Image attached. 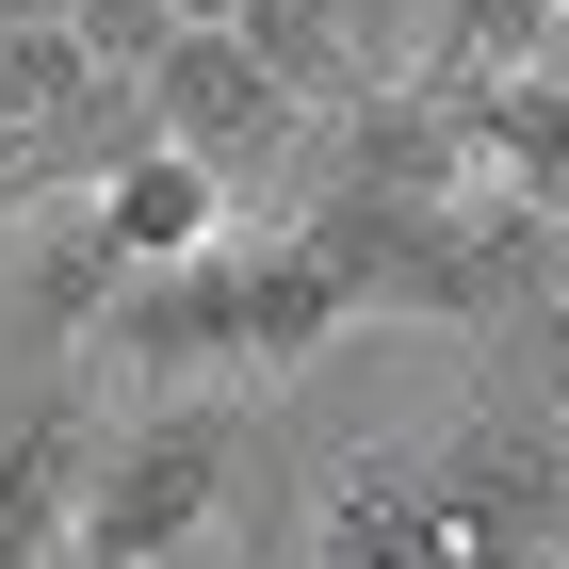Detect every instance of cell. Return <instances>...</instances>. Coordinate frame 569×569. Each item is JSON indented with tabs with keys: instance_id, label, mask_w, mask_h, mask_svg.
I'll return each mask as SVG.
<instances>
[{
	"instance_id": "obj_1",
	"label": "cell",
	"mask_w": 569,
	"mask_h": 569,
	"mask_svg": "<svg viewBox=\"0 0 569 569\" xmlns=\"http://www.w3.org/2000/svg\"><path fill=\"white\" fill-rule=\"evenodd\" d=\"M228 488H244V407H228V391H163V407H131V423L98 439L82 537H98V553H131V569L212 553Z\"/></svg>"
},
{
	"instance_id": "obj_2",
	"label": "cell",
	"mask_w": 569,
	"mask_h": 569,
	"mask_svg": "<svg viewBox=\"0 0 569 569\" xmlns=\"http://www.w3.org/2000/svg\"><path fill=\"white\" fill-rule=\"evenodd\" d=\"M423 488H439L456 569H537V553H569V423H537V407H472V423L423 456Z\"/></svg>"
},
{
	"instance_id": "obj_3",
	"label": "cell",
	"mask_w": 569,
	"mask_h": 569,
	"mask_svg": "<svg viewBox=\"0 0 569 569\" xmlns=\"http://www.w3.org/2000/svg\"><path fill=\"white\" fill-rule=\"evenodd\" d=\"M114 293H131V261H114L98 196H17V228H0V375H82Z\"/></svg>"
},
{
	"instance_id": "obj_4",
	"label": "cell",
	"mask_w": 569,
	"mask_h": 569,
	"mask_svg": "<svg viewBox=\"0 0 569 569\" xmlns=\"http://www.w3.org/2000/svg\"><path fill=\"white\" fill-rule=\"evenodd\" d=\"M131 98H147V131H163L179 163H212L228 196H244V179H277V163H293L309 131H326V114H309V98L277 82V66H261L244 33H179L163 66L131 82Z\"/></svg>"
},
{
	"instance_id": "obj_5",
	"label": "cell",
	"mask_w": 569,
	"mask_h": 569,
	"mask_svg": "<svg viewBox=\"0 0 569 569\" xmlns=\"http://www.w3.org/2000/svg\"><path fill=\"white\" fill-rule=\"evenodd\" d=\"M98 358H114V375H147V391H212V375H244V244L131 277V293H114V326H98Z\"/></svg>"
},
{
	"instance_id": "obj_6",
	"label": "cell",
	"mask_w": 569,
	"mask_h": 569,
	"mask_svg": "<svg viewBox=\"0 0 569 569\" xmlns=\"http://www.w3.org/2000/svg\"><path fill=\"white\" fill-rule=\"evenodd\" d=\"M98 228H114V261H131V277H163V261H212V244H244V196H228L212 163H179V147L147 131L131 163L98 179Z\"/></svg>"
},
{
	"instance_id": "obj_7",
	"label": "cell",
	"mask_w": 569,
	"mask_h": 569,
	"mask_svg": "<svg viewBox=\"0 0 569 569\" xmlns=\"http://www.w3.org/2000/svg\"><path fill=\"white\" fill-rule=\"evenodd\" d=\"M342 326H358L342 261H326V244H293V228H244V375H309Z\"/></svg>"
},
{
	"instance_id": "obj_8",
	"label": "cell",
	"mask_w": 569,
	"mask_h": 569,
	"mask_svg": "<svg viewBox=\"0 0 569 569\" xmlns=\"http://www.w3.org/2000/svg\"><path fill=\"white\" fill-rule=\"evenodd\" d=\"M228 33L261 49V66H277V82L309 98V114H326V98H358V49H342V17H326V0H244Z\"/></svg>"
},
{
	"instance_id": "obj_9",
	"label": "cell",
	"mask_w": 569,
	"mask_h": 569,
	"mask_svg": "<svg viewBox=\"0 0 569 569\" xmlns=\"http://www.w3.org/2000/svg\"><path fill=\"white\" fill-rule=\"evenodd\" d=\"M358 49V82H423V49H439V0H326Z\"/></svg>"
},
{
	"instance_id": "obj_10",
	"label": "cell",
	"mask_w": 569,
	"mask_h": 569,
	"mask_svg": "<svg viewBox=\"0 0 569 569\" xmlns=\"http://www.w3.org/2000/svg\"><path fill=\"white\" fill-rule=\"evenodd\" d=\"M66 33H82L98 66H114V82H147V66L179 49V17H163V0H66Z\"/></svg>"
},
{
	"instance_id": "obj_11",
	"label": "cell",
	"mask_w": 569,
	"mask_h": 569,
	"mask_svg": "<svg viewBox=\"0 0 569 569\" xmlns=\"http://www.w3.org/2000/svg\"><path fill=\"white\" fill-rule=\"evenodd\" d=\"M163 569H212V553H163Z\"/></svg>"
},
{
	"instance_id": "obj_12",
	"label": "cell",
	"mask_w": 569,
	"mask_h": 569,
	"mask_svg": "<svg viewBox=\"0 0 569 569\" xmlns=\"http://www.w3.org/2000/svg\"><path fill=\"white\" fill-rule=\"evenodd\" d=\"M537 569H569V553H537Z\"/></svg>"
},
{
	"instance_id": "obj_13",
	"label": "cell",
	"mask_w": 569,
	"mask_h": 569,
	"mask_svg": "<svg viewBox=\"0 0 569 569\" xmlns=\"http://www.w3.org/2000/svg\"><path fill=\"white\" fill-rule=\"evenodd\" d=\"M553 244H569V212H553Z\"/></svg>"
}]
</instances>
